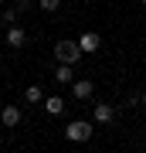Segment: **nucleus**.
<instances>
[{"label":"nucleus","mask_w":146,"mask_h":153,"mask_svg":"<svg viewBox=\"0 0 146 153\" xmlns=\"http://www.w3.org/2000/svg\"><path fill=\"white\" fill-rule=\"evenodd\" d=\"M54 58H58V65H71V68H75V61L82 58V48H78V41H71V38H61L58 44H54Z\"/></svg>","instance_id":"f257e3e1"},{"label":"nucleus","mask_w":146,"mask_h":153,"mask_svg":"<svg viewBox=\"0 0 146 153\" xmlns=\"http://www.w3.org/2000/svg\"><path fill=\"white\" fill-rule=\"evenodd\" d=\"M65 140L71 143H88L92 140V119H71L65 126Z\"/></svg>","instance_id":"f03ea898"},{"label":"nucleus","mask_w":146,"mask_h":153,"mask_svg":"<svg viewBox=\"0 0 146 153\" xmlns=\"http://www.w3.org/2000/svg\"><path fill=\"white\" fill-rule=\"evenodd\" d=\"M4 41H7V48H10V51H21L24 44H27V31L21 27V24H14V27H7Z\"/></svg>","instance_id":"7ed1b4c3"},{"label":"nucleus","mask_w":146,"mask_h":153,"mask_svg":"<svg viewBox=\"0 0 146 153\" xmlns=\"http://www.w3.org/2000/svg\"><path fill=\"white\" fill-rule=\"evenodd\" d=\"M112 119H116V105H109V102H95V105H92V123L109 126Z\"/></svg>","instance_id":"20e7f679"},{"label":"nucleus","mask_w":146,"mask_h":153,"mask_svg":"<svg viewBox=\"0 0 146 153\" xmlns=\"http://www.w3.org/2000/svg\"><path fill=\"white\" fill-rule=\"evenodd\" d=\"M78 48H82V55H95L102 48V38L95 31H85V34H78Z\"/></svg>","instance_id":"39448f33"},{"label":"nucleus","mask_w":146,"mask_h":153,"mask_svg":"<svg viewBox=\"0 0 146 153\" xmlns=\"http://www.w3.org/2000/svg\"><path fill=\"white\" fill-rule=\"evenodd\" d=\"M21 119H24V109L21 105H4V112H0V123L7 126V129H14V126H21Z\"/></svg>","instance_id":"423d86ee"},{"label":"nucleus","mask_w":146,"mask_h":153,"mask_svg":"<svg viewBox=\"0 0 146 153\" xmlns=\"http://www.w3.org/2000/svg\"><path fill=\"white\" fill-rule=\"evenodd\" d=\"M92 92H95V82H92V78H75V85H71V95H75L78 102L92 99Z\"/></svg>","instance_id":"0eeeda50"},{"label":"nucleus","mask_w":146,"mask_h":153,"mask_svg":"<svg viewBox=\"0 0 146 153\" xmlns=\"http://www.w3.org/2000/svg\"><path fill=\"white\" fill-rule=\"evenodd\" d=\"M44 99H48V95H44L41 85H27V88H24V102H27V105H44Z\"/></svg>","instance_id":"6e6552de"},{"label":"nucleus","mask_w":146,"mask_h":153,"mask_svg":"<svg viewBox=\"0 0 146 153\" xmlns=\"http://www.w3.org/2000/svg\"><path fill=\"white\" fill-rule=\"evenodd\" d=\"M44 112H48V116H61V112H65V99H61V95H48V99H44Z\"/></svg>","instance_id":"1a4fd4ad"},{"label":"nucleus","mask_w":146,"mask_h":153,"mask_svg":"<svg viewBox=\"0 0 146 153\" xmlns=\"http://www.w3.org/2000/svg\"><path fill=\"white\" fill-rule=\"evenodd\" d=\"M54 82H61V85H75V68H71V65H58V68H54Z\"/></svg>","instance_id":"9d476101"},{"label":"nucleus","mask_w":146,"mask_h":153,"mask_svg":"<svg viewBox=\"0 0 146 153\" xmlns=\"http://www.w3.org/2000/svg\"><path fill=\"white\" fill-rule=\"evenodd\" d=\"M17 17H21V7H4L0 10V24H7V27H14Z\"/></svg>","instance_id":"9b49d317"},{"label":"nucleus","mask_w":146,"mask_h":153,"mask_svg":"<svg viewBox=\"0 0 146 153\" xmlns=\"http://www.w3.org/2000/svg\"><path fill=\"white\" fill-rule=\"evenodd\" d=\"M38 7H41L44 14H58V10H61V4H58V0H38Z\"/></svg>","instance_id":"f8f14e48"},{"label":"nucleus","mask_w":146,"mask_h":153,"mask_svg":"<svg viewBox=\"0 0 146 153\" xmlns=\"http://www.w3.org/2000/svg\"><path fill=\"white\" fill-rule=\"evenodd\" d=\"M139 105H143V109H146V92H143V95H139Z\"/></svg>","instance_id":"ddd939ff"},{"label":"nucleus","mask_w":146,"mask_h":153,"mask_svg":"<svg viewBox=\"0 0 146 153\" xmlns=\"http://www.w3.org/2000/svg\"><path fill=\"white\" fill-rule=\"evenodd\" d=\"M0 112H4V105H0Z\"/></svg>","instance_id":"4468645a"}]
</instances>
